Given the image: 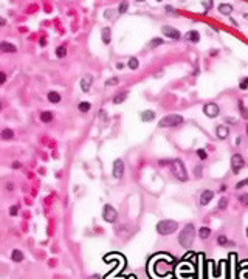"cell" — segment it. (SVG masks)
Masks as SVG:
<instances>
[{"label":"cell","mask_w":248,"mask_h":279,"mask_svg":"<svg viewBox=\"0 0 248 279\" xmlns=\"http://www.w3.org/2000/svg\"><path fill=\"white\" fill-rule=\"evenodd\" d=\"M0 50H2L3 53H16L17 47L13 45V44H8V42H2L0 44Z\"/></svg>","instance_id":"cell-14"},{"label":"cell","mask_w":248,"mask_h":279,"mask_svg":"<svg viewBox=\"0 0 248 279\" xmlns=\"http://www.w3.org/2000/svg\"><path fill=\"white\" fill-rule=\"evenodd\" d=\"M216 135H217L219 140H225V138H228V135H229V129H228L226 126L220 124V126H217V129H216Z\"/></svg>","instance_id":"cell-10"},{"label":"cell","mask_w":248,"mask_h":279,"mask_svg":"<svg viewBox=\"0 0 248 279\" xmlns=\"http://www.w3.org/2000/svg\"><path fill=\"white\" fill-rule=\"evenodd\" d=\"M243 165H245V161H243V158H242L240 154H234V155L231 157V171H233L234 174H239V172L242 171Z\"/></svg>","instance_id":"cell-6"},{"label":"cell","mask_w":248,"mask_h":279,"mask_svg":"<svg viewBox=\"0 0 248 279\" xmlns=\"http://www.w3.org/2000/svg\"><path fill=\"white\" fill-rule=\"evenodd\" d=\"M177 228H178V223L175 220H161L157 225V233L161 236H168V234L175 233Z\"/></svg>","instance_id":"cell-3"},{"label":"cell","mask_w":248,"mask_h":279,"mask_svg":"<svg viewBox=\"0 0 248 279\" xmlns=\"http://www.w3.org/2000/svg\"><path fill=\"white\" fill-rule=\"evenodd\" d=\"M41 121L42 122H51L53 121V112H42L41 113Z\"/></svg>","instance_id":"cell-23"},{"label":"cell","mask_w":248,"mask_h":279,"mask_svg":"<svg viewBox=\"0 0 248 279\" xmlns=\"http://www.w3.org/2000/svg\"><path fill=\"white\" fill-rule=\"evenodd\" d=\"M17 212H19V206L14 205V206L10 208V214H11V216H17Z\"/></svg>","instance_id":"cell-35"},{"label":"cell","mask_w":248,"mask_h":279,"mask_svg":"<svg viewBox=\"0 0 248 279\" xmlns=\"http://www.w3.org/2000/svg\"><path fill=\"white\" fill-rule=\"evenodd\" d=\"M226 121L228 122H236V119H233V118H226Z\"/></svg>","instance_id":"cell-45"},{"label":"cell","mask_w":248,"mask_h":279,"mask_svg":"<svg viewBox=\"0 0 248 279\" xmlns=\"http://www.w3.org/2000/svg\"><path fill=\"white\" fill-rule=\"evenodd\" d=\"M78 109H79V112L87 113V112L92 109V104H90V102H87V101H81V102H79V105H78Z\"/></svg>","instance_id":"cell-22"},{"label":"cell","mask_w":248,"mask_h":279,"mask_svg":"<svg viewBox=\"0 0 248 279\" xmlns=\"http://www.w3.org/2000/svg\"><path fill=\"white\" fill-rule=\"evenodd\" d=\"M65 54H67V48H65L64 45H61V47L56 48V56H58V58H65Z\"/></svg>","instance_id":"cell-27"},{"label":"cell","mask_w":248,"mask_h":279,"mask_svg":"<svg viewBox=\"0 0 248 279\" xmlns=\"http://www.w3.org/2000/svg\"><path fill=\"white\" fill-rule=\"evenodd\" d=\"M116 217H118L116 209H115L112 205H105L104 209H102V219H104L105 222H109V223H113V222L116 220Z\"/></svg>","instance_id":"cell-5"},{"label":"cell","mask_w":248,"mask_h":279,"mask_svg":"<svg viewBox=\"0 0 248 279\" xmlns=\"http://www.w3.org/2000/svg\"><path fill=\"white\" fill-rule=\"evenodd\" d=\"M5 81H6V75H5V73H0V84H5Z\"/></svg>","instance_id":"cell-41"},{"label":"cell","mask_w":248,"mask_h":279,"mask_svg":"<svg viewBox=\"0 0 248 279\" xmlns=\"http://www.w3.org/2000/svg\"><path fill=\"white\" fill-rule=\"evenodd\" d=\"M185 39H186L188 42L197 44V42L200 41V34H199V31H197V30H191V31H188V33L185 34Z\"/></svg>","instance_id":"cell-11"},{"label":"cell","mask_w":248,"mask_h":279,"mask_svg":"<svg viewBox=\"0 0 248 279\" xmlns=\"http://www.w3.org/2000/svg\"><path fill=\"white\" fill-rule=\"evenodd\" d=\"M6 188H8V191H13V185H11V183H8Z\"/></svg>","instance_id":"cell-44"},{"label":"cell","mask_w":248,"mask_h":279,"mask_svg":"<svg viewBox=\"0 0 248 279\" xmlns=\"http://www.w3.org/2000/svg\"><path fill=\"white\" fill-rule=\"evenodd\" d=\"M127 65H129V68H130V70H137V68L140 67V62H138V59H137V58H130V59H129V62H127Z\"/></svg>","instance_id":"cell-25"},{"label":"cell","mask_w":248,"mask_h":279,"mask_svg":"<svg viewBox=\"0 0 248 279\" xmlns=\"http://www.w3.org/2000/svg\"><path fill=\"white\" fill-rule=\"evenodd\" d=\"M199 236H200V239H208V237L211 236V228L202 226V228L199 230Z\"/></svg>","instance_id":"cell-19"},{"label":"cell","mask_w":248,"mask_h":279,"mask_svg":"<svg viewBox=\"0 0 248 279\" xmlns=\"http://www.w3.org/2000/svg\"><path fill=\"white\" fill-rule=\"evenodd\" d=\"M194 174H195V177H202V174H203V168H202V165H199V166H195V169H194Z\"/></svg>","instance_id":"cell-32"},{"label":"cell","mask_w":248,"mask_h":279,"mask_svg":"<svg viewBox=\"0 0 248 279\" xmlns=\"http://www.w3.org/2000/svg\"><path fill=\"white\" fill-rule=\"evenodd\" d=\"M171 169H172L174 177H177L180 182H186L188 180V174H186V169H185V165H183L182 160L175 158L174 161H171Z\"/></svg>","instance_id":"cell-4"},{"label":"cell","mask_w":248,"mask_h":279,"mask_svg":"<svg viewBox=\"0 0 248 279\" xmlns=\"http://www.w3.org/2000/svg\"><path fill=\"white\" fill-rule=\"evenodd\" d=\"M194 237H195V230H194V225H188L178 236V242L183 248H189L194 242Z\"/></svg>","instance_id":"cell-1"},{"label":"cell","mask_w":248,"mask_h":279,"mask_svg":"<svg viewBox=\"0 0 248 279\" xmlns=\"http://www.w3.org/2000/svg\"><path fill=\"white\" fill-rule=\"evenodd\" d=\"M240 113H242V118L248 119V109H245V107H240Z\"/></svg>","instance_id":"cell-38"},{"label":"cell","mask_w":248,"mask_h":279,"mask_svg":"<svg viewBox=\"0 0 248 279\" xmlns=\"http://www.w3.org/2000/svg\"><path fill=\"white\" fill-rule=\"evenodd\" d=\"M165 41L161 39V37H154L152 41H151V44H149V48H155V47H158V45H161Z\"/></svg>","instance_id":"cell-26"},{"label":"cell","mask_w":248,"mask_h":279,"mask_svg":"<svg viewBox=\"0 0 248 279\" xmlns=\"http://www.w3.org/2000/svg\"><path fill=\"white\" fill-rule=\"evenodd\" d=\"M239 88H240V90H248V78H242V79H240Z\"/></svg>","instance_id":"cell-28"},{"label":"cell","mask_w":248,"mask_h":279,"mask_svg":"<svg viewBox=\"0 0 248 279\" xmlns=\"http://www.w3.org/2000/svg\"><path fill=\"white\" fill-rule=\"evenodd\" d=\"M110 34H112V31H110L109 27H104V28L101 30V37H102V42H104L105 45L110 44Z\"/></svg>","instance_id":"cell-15"},{"label":"cell","mask_w":248,"mask_h":279,"mask_svg":"<svg viewBox=\"0 0 248 279\" xmlns=\"http://www.w3.org/2000/svg\"><path fill=\"white\" fill-rule=\"evenodd\" d=\"M203 113H205L208 118H216V116H219L220 109H219V105H217V104H214V102H208V104L203 107Z\"/></svg>","instance_id":"cell-7"},{"label":"cell","mask_w":248,"mask_h":279,"mask_svg":"<svg viewBox=\"0 0 248 279\" xmlns=\"http://www.w3.org/2000/svg\"><path fill=\"white\" fill-rule=\"evenodd\" d=\"M212 197H214V192L212 191H209V189H206V191H203L202 192V195H200V205H208L211 200H212Z\"/></svg>","instance_id":"cell-13"},{"label":"cell","mask_w":248,"mask_h":279,"mask_svg":"<svg viewBox=\"0 0 248 279\" xmlns=\"http://www.w3.org/2000/svg\"><path fill=\"white\" fill-rule=\"evenodd\" d=\"M127 98V93L126 92H122V93H119V95H116L115 98H113V104H121V102H124V99Z\"/></svg>","instance_id":"cell-24"},{"label":"cell","mask_w":248,"mask_h":279,"mask_svg":"<svg viewBox=\"0 0 248 279\" xmlns=\"http://www.w3.org/2000/svg\"><path fill=\"white\" fill-rule=\"evenodd\" d=\"M246 185H248V178H246V180H242V182H239V183L236 185V188H237V189H240V188H243V186H246Z\"/></svg>","instance_id":"cell-37"},{"label":"cell","mask_w":248,"mask_h":279,"mask_svg":"<svg viewBox=\"0 0 248 279\" xmlns=\"http://www.w3.org/2000/svg\"><path fill=\"white\" fill-rule=\"evenodd\" d=\"M246 236H248V228H246Z\"/></svg>","instance_id":"cell-46"},{"label":"cell","mask_w":248,"mask_h":279,"mask_svg":"<svg viewBox=\"0 0 248 279\" xmlns=\"http://www.w3.org/2000/svg\"><path fill=\"white\" fill-rule=\"evenodd\" d=\"M183 122H185L183 116H182V115L174 113V115H168V116L161 118V119H160V122H158V127L169 129V127H177V126H180V124H183Z\"/></svg>","instance_id":"cell-2"},{"label":"cell","mask_w":248,"mask_h":279,"mask_svg":"<svg viewBox=\"0 0 248 279\" xmlns=\"http://www.w3.org/2000/svg\"><path fill=\"white\" fill-rule=\"evenodd\" d=\"M219 11H220L223 16H229V14L233 13V6L228 5V3H222V5L219 6Z\"/></svg>","instance_id":"cell-17"},{"label":"cell","mask_w":248,"mask_h":279,"mask_svg":"<svg viewBox=\"0 0 248 279\" xmlns=\"http://www.w3.org/2000/svg\"><path fill=\"white\" fill-rule=\"evenodd\" d=\"M122 67H124V64H121V62H118V64H116V68H118V70H121Z\"/></svg>","instance_id":"cell-43"},{"label":"cell","mask_w":248,"mask_h":279,"mask_svg":"<svg viewBox=\"0 0 248 279\" xmlns=\"http://www.w3.org/2000/svg\"><path fill=\"white\" fill-rule=\"evenodd\" d=\"M246 133H248V126H246Z\"/></svg>","instance_id":"cell-47"},{"label":"cell","mask_w":248,"mask_h":279,"mask_svg":"<svg viewBox=\"0 0 248 279\" xmlns=\"http://www.w3.org/2000/svg\"><path fill=\"white\" fill-rule=\"evenodd\" d=\"M217 206H219V209H225V208L228 206V200H226V199H220Z\"/></svg>","instance_id":"cell-33"},{"label":"cell","mask_w":248,"mask_h":279,"mask_svg":"<svg viewBox=\"0 0 248 279\" xmlns=\"http://www.w3.org/2000/svg\"><path fill=\"white\" fill-rule=\"evenodd\" d=\"M13 136H14V132L11 130V129H8V127H5L3 130H2V140H13Z\"/></svg>","instance_id":"cell-21"},{"label":"cell","mask_w":248,"mask_h":279,"mask_svg":"<svg viewBox=\"0 0 248 279\" xmlns=\"http://www.w3.org/2000/svg\"><path fill=\"white\" fill-rule=\"evenodd\" d=\"M92 84H93V78H92L90 75L84 76V78L81 79V90H82V92H88L90 87H92Z\"/></svg>","instance_id":"cell-12"},{"label":"cell","mask_w":248,"mask_h":279,"mask_svg":"<svg viewBox=\"0 0 248 279\" xmlns=\"http://www.w3.org/2000/svg\"><path fill=\"white\" fill-rule=\"evenodd\" d=\"M240 202L243 205H248V195H240Z\"/></svg>","instance_id":"cell-40"},{"label":"cell","mask_w":248,"mask_h":279,"mask_svg":"<svg viewBox=\"0 0 248 279\" xmlns=\"http://www.w3.org/2000/svg\"><path fill=\"white\" fill-rule=\"evenodd\" d=\"M219 245H225V243H228V240H226V237L225 236H219Z\"/></svg>","instance_id":"cell-39"},{"label":"cell","mask_w":248,"mask_h":279,"mask_svg":"<svg viewBox=\"0 0 248 279\" xmlns=\"http://www.w3.org/2000/svg\"><path fill=\"white\" fill-rule=\"evenodd\" d=\"M113 14H115V11H113V10H105V11H104L105 19H112V17H113Z\"/></svg>","instance_id":"cell-34"},{"label":"cell","mask_w":248,"mask_h":279,"mask_svg":"<svg viewBox=\"0 0 248 279\" xmlns=\"http://www.w3.org/2000/svg\"><path fill=\"white\" fill-rule=\"evenodd\" d=\"M161 33L165 34V36H168L169 39H172V41H178L180 39V33L175 30V28H172V27H163L161 28Z\"/></svg>","instance_id":"cell-9"},{"label":"cell","mask_w":248,"mask_h":279,"mask_svg":"<svg viewBox=\"0 0 248 279\" xmlns=\"http://www.w3.org/2000/svg\"><path fill=\"white\" fill-rule=\"evenodd\" d=\"M11 259H13L14 262H22V260H24V253H22L20 250H14V251L11 253Z\"/></svg>","instance_id":"cell-20"},{"label":"cell","mask_w":248,"mask_h":279,"mask_svg":"<svg viewBox=\"0 0 248 279\" xmlns=\"http://www.w3.org/2000/svg\"><path fill=\"white\" fill-rule=\"evenodd\" d=\"M202 5H203L205 11H208V10H211V8H212V2H202Z\"/></svg>","instance_id":"cell-36"},{"label":"cell","mask_w":248,"mask_h":279,"mask_svg":"<svg viewBox=\"0 0 248 279\" xmlns=\"http://www.w3.org/2000/svg\"><path fill=\"white\" fill-rule=\"evenodd\" d=\"M127 8H129V3H127V2H122V3H119V8H118L119 14H124V13L127 11Z\"/></svg>","instance_id":"cell-29"},{"label":"cell","mask_w":248,"mask_h":279,"mask_svg":"<svg viewBox=\"0 0 248 279\" xmlns=\"http://www.w3.org/2000/svg\"><path fill=\"white\" fill-rule=\"evenodd\" d=\"M154 119H155V112L154 110H144L141 113V121L149 122V121H154Z\"/></svg>","instance_id":"cell-16"},{"label":"cell","mask_w":248,"mask_h":279,"mask_svg":"<svg viewBox=\"0 0 248 279\" xmlns=\"http://www.w3.org/2000/svg\"><path fill=\"white\" fill-rule=\"evenodd\" d=\"M197 155H199L200 160H206V158H208V154H206L205 149H199V151H197Z\"/></svg>","instance_id":"cell-31"},{"label":"cell","mask_w":248,"mask_h":279,"mask_svg":"<svg viewBox=\"0 0 248 279\" xmlns=\"http://www.w3.org/2000/svg\"><path fill=\"white\" fill-rule=\"evenodd\" d=\"M112 174L115 178H121L124 175V161L122 160H115L113 161V169H112Z\"/></svg>","instance_id":"cell-8"},{"label":"cell","mask_w":248,"mask_h":279,"mask_svg":"<svg viewBox=\"0 0 248 279\" xmlns=\"http://www.w3.org/2000/svg\"><path fill=\"white\" fill-rule=\"evenodd\" d=\"M48 101L53 102V104H58V102H61V95L58 92H50L48 93Z\"/></svg>","instance_id":"cell-18"},{"label":"cell","mask_w":248,"mask_h":279,"mask_svg":"<svg viewBox=\"0 0 248 279\" xmlns=\"http://www.w3.org/2000/svg\"><path fill=\"white\" fill-rule=\"evenodd\" d=\"M119 82V79L118 78H110V79H107L105 81V87H110V85H116Z\"/></svg>","instance_id":"cell-30"},{"label":"cell","mask_w":248,"mask_h":279,"mask_svg":"<svg viewBox=\"0 0 248 279\" xmlns=\"http://www.w3.org/2000/svg\"><path fill=\"white\" fill-rule=\"evenodd\" d=\"M13 168H14V169H19V168H20V163H19V161H14V163H13Z\"/></svg>","instance_id":"cell-42"}]
</instances>
